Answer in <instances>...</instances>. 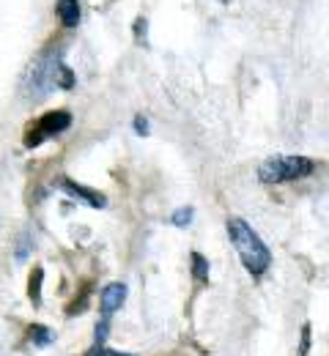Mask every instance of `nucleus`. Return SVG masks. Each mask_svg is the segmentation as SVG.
Masks as SVG:
<instances>
[{
	"label": "nucleus",
	"instance_id": "9d476101",
	"mask_svg": "<svg viewBox=\"0 0 329 356\" xmlns=\"http://www.w3.org/2000/svg\"><path fill=\"white\" fill-rule=\"evenodd\" d=\"M192 217H195V211H192V209H179V211H173L170 222L176 225V227H187V225L192 222Z\"/></svg>",
	"mask_w": 329,
	"mask_h": 356
},
{
	"label": "nucleus",
	"instance_id": "423d86ee",
	"mask_svg": "<svg viewBox=\"0 0 329 356\" xmlns=\"http://www.w3.org/2000/svg\"><path fill=\"white\" fill-rule=\"evenodd\" d=\"M61 189H63L66 195H72L74 200H80V203L91 206V209H104V206H107L104 195H99V192L88 189V186H83V184H74V181H63V184H61Z\"/></svg>",
	"mask_w": 329,
	"mask_h": 356
},
{
	"label": "nucleus",
	"instance_id": "9b49d317",
	"mask_svg": "<svg viewBox=\"0 0 329 356\" xmlns=\"http://www.w3.org/2000/svg\"><path fill=\"white\" fill-rule=\"evenodd\" d=\"M49 340H52V334H49L45 326H33V343L36 346H47Z\"/></svg>",
	"mask_w": 329,
	"mask_h": 356
},
{
	"label": "nucleus",
	"instance_id": "1a4fd4ad",
	"mask_svg": "<svg viewBox=\"0 0 329 356\" xmlns=\"http://www.w3.org/2000/svg\"><path fill=\"white\" fill-rule=\"evenodd\" d=\"M42 277H45V271H42V268H36V271L31 274V291H28V293H31V299H33V302H39V299H42Z\"/></svg>",
	"mask_w": 329,
	"mask_h": 356
},
{
	"label": "nucleus",
	"instance_id": "f257e3e1",
	"mask_svg": "<svg viewBox=\"0 0 329 356\" xmlns=\"http://www.w3.org/2000/svg\"><path fill=\"white\" fill-rule=\"evenodd\" d=\"M72 83H74V77L61 63V55H55V49H47L28 66V72L22 77V96L28 102H42L52 93V88L69 90Z\"/></svg>",
	"mask_w": 329,
	"mask_h": 356
},
{
	"label": "nucleus",
	"instance_id": "f8f14e48",
	"mask_svg": "<svg viewBox=\"0 0 329 356\" xmlns=\"http://www.w3.org/2000/svg\"><path fill=\"white\" fill-rule=\"evenodd\" d=\"M135 129H138V134H148V121L138 115V118H135Z\"/></svg>",
	"mask_w": 329,
	"mask_h": 356
},
{
	"label": "nucleus",
	"instance_id": "7ed1b4c3",
	"mask_svg": "<svg viewBox=\"0 0 329 356\" xmlns=\"http://www.w3.org/2000/svg\"><path fill=\"white\" fill-rule=\"evenodd\" d=\"M313 159L307 156H272L258 168V178L264 184H288L313 173Z\"/></svg>",
	"mask_w": 329,
	"mask_h": 356
},
{
	"label": "nucleus",
	"instance_id": "20e7f679",
	"mask_svg": "<svg viewBox=\"0 0 329 356\" xmlns=\"http://www.w3.org/2000/svg\"><path fill=\"white\" fill-rule=\"evenodd\" d=\"M69 127H72V115H69L66 110L47 113V115H42V118L36 121V127H31V132L25 137V145H28V148H36V145H42L47 137H55V134L66 132Z\"/></svg>",
	"mask_w": 329,
	"mask_h": 356
},
{
	"label": "nucleus",
	"instance_id": "6e6552de",
	"mask_svg": "<svg viewBox=\"0 0 329 356\" xmlns=\"http://www.w3.org/2000/svg\"><path fill=\"white\" fill-rule=\"evenodd\" d=\"M192 271H195V277L203 282V280H209V264H206V258L200 255V252H192Z\"/></svg>",
	"mask_w": 329,
	"mask_h": 356
},
{
	"label": "nucleus",
	"instance_id": "4468645a",
	"mask_svg": "<svg viewBox=\"0 0 329 356\" xmlns=\"http://www.w3.org/2000/svg\"><path fill=\"white\" fill-rule=\"evenodd\" d=\"M220 3H231V0H220Z\"/></svg>",
	"mask_w": 329,
	"mask_h": 356
},
{
	"label": "nucleus",
	"instance_id": "0eeeda50",
	"mask_svg": "<svg viewBox=\"0 0 329 356\" xmlns=\"http://www.w3.org/2000/svg\"><path fill=\"white\" fill-rule=\"evenodd\" d=\"M58 17L66 28H74L80 22V0H58Z\"/></svg>",
	"mask_w": 329,
	"mask_h": 356
},
{
	"label": "nucleus",
	"instance_id": "39448f33",
	"mask_svg": "<svg viewBox=\"0 0 329 356\" xmlns=\"http://www.w3.org/2000/svg\"><path fill=\"white\" fill-rule=\"evenodd\" d=\"M124 299H127V285H124V282H110V285L102 291V321L110 323L113 312L124 305Z\"/></svg>",
	"mask_w": 329,
	"mask_h": 356
},
{
	"label": "nucleus",
	"instance_id": "f03ea898",
	"mask_svg": "<svg viewBox=\"0 0 329 356\" xmlns=\"http://www.w3.org/2000/svg\"><path fill=\"white\" fill-rule=\"evenodd\" d=\"M228 236H231V244L236 247V252H239L244 268L252 277H261L269 268V264H272V252L261 241V236L244 222L241 217H231L228 220Z\"/></svg>",
	"mask_w": 329,
	"mask_h": 356
},
{
	"label": "nucleus",
	"instance_id": "ddd939ff",
	"mask_svg": "<svg viewBox=\"0 0 329 356\" xmlns=\"http://www.w3.org/2000/svg\"><path fill=\"white\" fill-rule=\"evenodd\" d=\"M91 356H129V354H115V351H107V348H102V351H94Z\"/></svg>",
	"mask_w": 329,
	"mask_h": 356
}]
</instances>
